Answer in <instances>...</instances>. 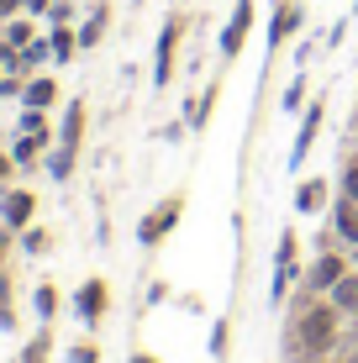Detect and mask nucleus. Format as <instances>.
Instances as JSON below:
<instances>
[{
  "mask_svg": "<svg viewBox=\"0 0 358 363\" xmlns=\"http://www.w3.org/2000/svg\"><path fill=\"white\" fill-rule=\"evenodd\" d=\"M295 337H301V353H327L337 342V306H311L295 327Z\"/></svg>",
  "mask_w": 358,
  "mask_h": 363,
  "instance_id": "nucleus-1",
  "label": "nucleus"
},
{
  "mask_svg": "<svg viewBox=\"0 0 358 363\" xmlns=\"http://www.w3.org/2000/svg\"><path fill=\"white\" fill-rule=\"evenodd\" d=\"M179 211H184V195H169L164 206H153V211L142 216V227H138V242H142V247H158V242H164L169 232H174Z\"/></svg>",
  "mask_w": 358,
  "mask_h": 363,
  "instance_id": "nucleus-2",
  "label": "nucleus"
},
{
  "mask_svg": "<svg viewBox=\"0 0 358 363\" xmlns=\"http://www.w3.org/2000/svg\"><path fill=\"white\" fill-rule=\"evenodd\" d=\"M179 32H184V21L169 16V21H164V37H158V58H153V84H158V90L174 79V48H179Z\"/></svg>",
  "mask_w": 358,
  "mask_h": 363,
  "instance_id": "nucleus-3",
  "label": "nucleus"
},
{
  "mask_svg": "<svg viewBox=\"0 0 358 363\" xmlns=\"http://www.w3.org/2000/svg\"><path fill=\"white\" fill-rule=\"evenodd\" d=\"M248 32H253V0H237V6H232L227 32H221V53L237 58V53H242V43H248Z\"/></svg>",
  "mask_w": 358,
  "mask_h": 363,
  "instance_id": "nucleus-4",
  "label": "nucleus"
},
{
  "mask_svg": "<svg viewBox=\"0 0 358 363\" xmlns=\"http://www.w3.org/2000/svg\"><path fill=\"white\" fill-rule=\"evenodd\" d=\"M32 211H37L32 190H6L0 195V221H6V232H21L32 221Z\"/></svg>",
  "mask_w": 358,
  "mask_h": 363,
  "instance_id": "nucleus-5",
  "label": "nucleus"
},
{
  "mask_svg": "<svg viewBox=\"0 0 358 363\" xmlns=\"http://www.w3.org/2000/svg\"><path fill=\"white\" fill-rule=\"evenodd\" d=\"M79 316H84V327H95V321L106 316V279H84V290H79Z\"/></svg>",
  "mask_w": 358,
  "mask_h": 363,
  "instance_id": "nucleus-6",
  "label": "nucleus"
},
{
  "mask_svg": "<svg viewBox=\"0 0 358 363\" xmlns=\"http://www.w3.org/2000/svg\"><path fill=\"white\" fill-rule=\"evenodd\" d=\"M301 21H306V11L285 0V6L274 11V27H269V48H285V37H290V32H301Z\"/></svg>",
  "mask_w": 358,
  "mask_h": 363,
  "instance_id": "nucleus-7",
  "label": "nucleus"
},
{
  "mask_svg": "<svg viewBox=\"0 0 358 363\" xmlns=\"http://www.w3.org/2000/svg\"><path fill=\"white\" fill-rule=\"evenodd\" d=\"M79 137H84V100H69L64 132H58V147H74V153H79Z\"/></svg>",
  "mask_w": 358,
  "mask_h": 363,
  "instance_id": "nucleus-8",
  "label": "nucleus"
},
{
  "mask_svg": "<svg viewBox=\"0 0 358 363\" xmlns=\"http://www.w3.org/2000/svg\"><path fill=\"white\" fill-rule=\"evenodd\" d=\"M316 127H322V106H311V111H306V121H301V137H295V153H290V164H301V158L311 153Z\"/></svg>",
  "mask_w": 358,
  "mask_h": 363,
  "instance_id": "nucleus-9",
  "label": "nucleus"
},
{
  "mask_svg": "<svg viewBox=\"0 0 358 363\" xmlns=\"http://www.w3.org/2000/svg\"><path fill=\"white\" fill-rule=\"evenodd\" d=\"M21 100H27L32 111H47L58 100V84L53 79H27V84H21Z\"/></svg>",
  "mask_w": 358,
  "mask_h": 363,
  "instance_id": "nucleus-10",
  "label": "nucleus"
},
{
  "mask_svg": "<svg viewBox=\"0 0 358 363\" xmlns=\"http://www.w3.org/2000/svg\"><path fill=\"white\" fill-rule=\"evenodd\" d=\"M337 279H342V258H337V253H327L322 264L311 269V290H332Z\"/></svg>",
  "mask_w": 358,
  "mask_h": 363,
  "instance_id": "nucleus-11",
  "label": "nucleus"
},
{
  "mask_svg": "<svg viewBox=\"0 0 358 363\" xmlns=\"http://www.w3.org/2000/svg\"><path fill=\"white\" fill-rule=\"evenodd\" d=\"M332 306H337V311H358V279L342 274V279L332 284Z\"/></svg>",
  "mask_w": 358,
  "mask_h": 363,
  "instance_id": "nucleus-12",
  "label": "nucleus"
},
{
  "mask_svg": "<svg viewBox=\"0 0 358 363\" xmlns=\"http://www.w3.org/2000/svg\"><path fill=\"white\" fill-rule=\"evenodd\" d=\"M322 200H327V179H311V184H301L295 206H301V211H322Z\"/></svg>",
  "mask_w": 358,
  "mask_h": 363,
  "instance_id": "nucleus-13",
  "label": "nucleus"
},
{
  "mask_svg": "<svg viewBox=\"0 0 358 363\" xmlns=\"http://www.w3.org/2000/svg\"><path fill=\"white\" fill-rule=\"evenodd\" d=\"M337 232L348 237V242H358V200H342L337 206Z\"/></svg>",
  "mask_w": 358,
  "mask_h": 363,
  "instance_id": "nucleus-14",
  "label": "nucleus"
},
{
  "mask_svg": "<svg viewBox=\"0 0 358 363\" xmlns=\"http://www.w3.org/2000/svg\"><path fill=\"white\" fill-rule=\"evenodd\" d=\"M47 48H53V58H58V64H64V58H74V48H79V37H74V32H64V27H58L53 37H47Z\"/></svg>",
  "mask_w": 358,
  "mask_h": 363,
  "instance_id": "nucleus-15",
  "label": "nucleus"
},
{
  "mask_svg": "<svg viewBox=\"0 0 358 363\" xmlns=\"http://www.w3.org/2000/svg\"><path fill=\"white\" fill-rule=\"evenodd\" d=\"M101 32H106V6L95 11L90 21H84V32H79V48H95V43H101Z\"/></svg>",
  "mask_w": 358,
  "mask_h": 363,
  "instance_id": "nucleus-16",
  "label": "nucleus"
},
{
  "mask_svg": "<svg viewBox=\"0 0 358 363\" xmlns=\"http://www.w3.org/2000/svg\"><path fill=\"white\" fill-rule=\"evenodd\" d=\"M43 143H47V137H32V132H27V137L16 143V153H11V158H16V164H32V158H37V147H43Z\"/></svg>",
  "mask_w": 358,
  "mask_h": 363,
  "instance_id": "nucleus-17",
  "label": "nucleus"
},
{
  "mask_svg": "<svg viewBox=\"0 0 358 363\" xmlns=\"http://www.w3.org/2000/svg\"><path fill=\"white\" fill-rule=\"evenodd\" d=\"M47 169H53V179H69V169H74V147H58V153L47 158Z\"/></svg>",
  "mask_w": 358,
  "mask_h": 363,
  "instance_id": "nucleus-18",
  "label": "nucleus"
},
{
  "mask_svg": "<svg viewBox=\"0 0 358 363\" xmlns=\"http://www.w3.org/2000/svg\"><path fill=\"white\" fill-rule=\"evenodd\" d=\"M53 311H58V290H53V284H43V290H37V316H53Z\"/></svg>",
  "mask_w": 358,
  "mask_h": 363,
  "instance_id": "nucleus-19",
  "label": "nucleus"
},
{
  "mask_svg": "<svg viewBox=\"0 0 358 363\" xmlns=\"http://www.w3.org/2000/svg\"><path fill=\"white\" fill-rule=\"evenodd\" d=\"M21 132H32V137H47V121H43V111H32V106H27V116H21Z\"/></svg>",
  "mask_w": 358,
  "mask_h": 363,
  "instance_id": "nucleus-20",
  "label": "nucleus"
},
{
  "mask_svg": "<svg viewBox=\"0 0 358 363\" xmlns=\"http://www.w3.org/2000/svg\"><path fill=\"white\" fill-rule=\"evenodd\" d=\"M6 43H11V48H27V43H32V27H27V21H16V27L6 32Z\"/></svg>",
  "mask_w": 358,
  "mask_h": 363,
  "instance_id": "nucleus-21",
  "label": "nucleus"
},
{
  "mask_svg": "<svg viewBox=\"0 0 358 363\" xmlns=\"http://www.w3.org/2000/svg\"><path fill=\"white\" fill-rule=\"evenodd\" d=\"M21 247H27V253H47V232H43V227L27 232V237H21Z\"/></svg>",
  "mask_w": 358,
  "mask_h": 363,
  "instance_id": "nucleus-22",
  "label": "nucleus"
},
{
  "mask_svg": "<svg viewBox=\"0 0 358 363\" xmlns=\"http://www.w3.org/2000/svg\"><path fill=\"white\" fill-rule=\"evenodd\" d=\"M43 358H47V337H37L27 353H21V363H43Z\"/></svg>",
  "mask_w": 358,
  "mask_h": 363,
  "instance_id": "nucleus-23",
  "label": "nucleus"
},
{
  "mask_svg": "<svg viewBox=\"0 0 358 363\" xmlns=\"http://www.w3.org/2000/svg\"><path fill=\"white\" fill-rule=\"evenodd\" d=\"M342 200H358V164L342 174Z\"/></svg>",
  "mask_w": 358,
  "mask_h": 363,
  "instance_id": "nucleus-24",
  "label": "nucleus"
},
{
  "mask_svg": "<svg viewBox=\"0 0 358 363\" xmlns=\"http://www.w3.org/2000/svg\"><path fill=\"white\" fill-rule=\"evenodd\" d=\"M301 95H306V90H301V79H295L290 90H285V111H295V106H301Z\"/></svg>",
  "mask_w": 358,
  "mask_h": 363,
  "instance_id": "nucleus-25",
  "label": "nucleus"
},
{
  "mask_svg": "<svg viewBox=\"0 0 358 363\" xmlns=\"http://www.w3.org/2000/svg\"><path fill=\"white\" fill-rule=\"evenodd\" d=\"M74 363H95V347H74Z\"/></svg>",
  "mask_w": 358,
  "mask_h": 363,
  "instance_id": "nucleus-26",
  "label": "nucleus"
},
{
  "mask_svg": "<svg viewBox=\"0 0 358 363\" xmlns=\"http://www.w3.org/2000/svg\"><path fill=\"white\" fill-rule=\"evenodd\" d=\"M11 164H16V158H11V153H0V179L11 174Z\"/></svg>",
  "mask_w": 358,
  "mask_h": 363,
  "instance_id": "nucleus-27",
  "label": "nucleus"
},
{
  "mask_svg": "<svg viewBox=\"0 0 358 363\" xmlns=\"http://www.w3.org/2000/svg\"><path fill=\"white\" fill-rule=\"evenodd\" d=\"M21 6V0H0V16H11V11H16Z\"/></svg>",
  "mask_w": 358,
  "mask_h": 363,
  "instance_id": "nucleus-28",
  "label": "nucleus"
},
{
  "mask_svg": "<svg viewBox=\"0 0 358 363\" xmlns=\"http://www.w3.org/2000/svg\"><path fill=\"white\" fill-rule=\"evenodd\" d=\"M21 6H27V11H43V6H47V0H21Z\"/></svg>",
  "mask_w": 358,
  "mask_h": 363,
  "instance_id": "nucleus-29",
  "label": "nucleus"
},
{
  "mask_svg": "<svg viewBox=\"0 0 358 363\" xmlns=\"http://www.w3.org/2000/svg\"><path fill=\"white\" fill-rule=\"evenodd\" d=\"M132 363H158V358H153V353H138V358H132Z\"/></svg>",
  "mask_w": 358,
  "mask_h": 363,
  "instance_id": "nucleus-30",
  "label": "nucleus"
},
{
  "mask_svg": "<svg viewBox=\"0 0 358 363\" xmlns=\"http://www.w3.org/2000/svg\"><path fill=\"white\" fill-rule=\"evenodd\" d=\"M353 11H358V0H353Z\"/></svg>",
  "mask_w": 358,
  "mask_h": 363,
  "instance_id": "nucleus-31",
  "label": "nucleus"
}]
</instances>
